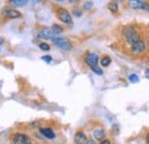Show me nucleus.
I'll return each mask as SVG.
<instances>
[{"label": "nucleus", "instance_id": "nucleus-1", "mask_svg": "<svg viewBox=\"0 0 149 144\" xmlns=\"http://www.w3.org/2000/svg\"><path fill=\"white\" fill-rule=\"evenodd\" d=\"M123 37L130 46L138 42V41H140V40H142L140 35L138 33V31L133 26H125L124 30H123Z\"/></svg>", "mask_w": 149, "mask_h": 144}, {"label": "nucleus", "instance_id": "nucleus-2", "mask_svg": "<svg viewBox=\"0 0 149 144\" xmlns=\"http://www.w3.org/2000/svg\"><path fill=\"white\" fill-rule=\"evenodd\" d=\"M56 15H57V17H58V19H60L61 22H63V23H65V24H68V25H71V24H72V17H71L70 13H69L65 8L58 7V8L56 9Z\"/></svg>", "mask_w": 149, "mask_h": 144}, {"label": "nucleus", "instance_id": "nucleus-3", "mask_svg": "<svg viewBox=\"0 0 149 144\" xmlns=\"http://www.w3.org/2000/svg\"><path fill=\"white\" fill-rule=\"evenodd\" d=\"M52 41L53 44L57 46L58 48L61 49H64V51H71L72 48V45L70 44V41L65 38H58V37H53L52 38Z\"/></svg>", "mask_w": 149, "mask_h": 144}, {"label": "nucleus", "instance_id": "nucleus-4", "mask_svg": "<svg viewBox=\"0 0 149 144\" xmlns=\"http://www.w3.org/2000/svg\"><path fill=\"white\" fill-rule=\"evenodd\" d=\"M12 142L13 144H32V141L30 140L29 136H26L25 134H21V133H16L13 135Z\"/></svg>", "mask_w": 149, "mask_h": 144}, {"label": "nucleus", "instance_id": "nucleus-5", "mask_svg": "<svg viewBox=\"0 0 149 144\" xmlns=\"http://www.w3.org/2000/svg\"><path fill=\"white\" fill-rule=\"evenodd\" d=\"M145 49H146V44H145L143 40H140V41H138V42H135V44H133V45L130 46L131 53L134 55L142 54L145 52Z\"/></svg>", "mask_w": 149, "mask_h": 144}, {"label": "nucleus", "instance_id": "nucleus-6", "mask_svg": "<svg viewBox=\"0 0 149 144\" xmlns=\"http://www.w3.org/2000/svg\"><path fill=\"white\" fill-rule=\"evenodd\" d=\"M85 63L91 66V68H94V66H97V62H99V56L94 53H87L85 55V58H84Z\"/></svg>", "mask_w": 149, "mask_h": 144}, {"label": "nucleus", "instance_id": "nucleus-7", "mask_svg": "<svg viewBox=\"0 0 149 144\" xmlns=\"http://www.w3.org/2000/svg\"><path fill=\"white\" fill-rule=\"evenodd\" d=\"M129 3H130V6L133 9H146V10H149V2H146V1L134 0V1H130Z\"/></svg>", "mask_w": 149, "mask_h": 144}, {"label": "nucleus", "instance_id": "nucleus-8", "mask_svg": "<svg viewBox=\"0 0 149 144\" xmlns=\"http://www.w3.org/2000/svg\"><path fill=\"white\" fill-rule=\"evenodd\" d=\"M88 141H90V140H88L87 136L84 134V132L79 130V132H77V133L74 134V143L76 144H87Z\"/></svg>", "mask_w": 149, "mask_h": 144}, {"label": "nucleus", "instance_id": "nucleus-9", "mask_svg": "<svg viewBox=\"0 0 149 144\" xmlns=\"http://www.w3.org/2000/svg\"><path fill=\"white\" fill-rule=\"evenodd\" d=\"M2 15L7 18H17L21 17V13L15 10V9H9V8H6L2 10Z\"/></svg>", "mask_w": 149, "mask_h": 144}, {"label": "nucleus", "instance_id": "nucleus-10", "mask_svg": "<svg viewBox=\"0 0 149 144\" xmlns=\"http://www.w3.org/2000/svg\"><path fill=\"white\" fill-rule=\"evenodd\" d=\"M39 132L41 133V135H44V136L47 137L48 140L55 138V133H54L53 129H51V128H40Z\"/></svg>", "mask_w": 149, "mask_h": 144}, {"label": "nucleus", "instance_id": "nucleus-11", "mask_svg": "<svg viewBox=\"0 0 149 144\" xmlns=\"http://www.w3.org/2000/svg\"><path fill=\"white\" fill-rule=\"evenodd\" d=\"M93 136L95 140H104L106 136V130L104 129H95L93 132Z\"/></svg>", "mask_w": 149, "mask_h": 144}, {"label": "nucleus", "instance_id": "nucleus-12", "mask_svg": "<svg viewBox=\"0 0 149 144\" xmlns=\"http://www.w3.org/2000/svg\"><path fill=\"white\" fill-rule=\"evenodd\" d=\"M110 63H111V58H110L109 56H103V57L101 58V65H102L103 68L109 66Z\"/></svg>", "mask_w": 149, "mask_h": 144}, {"label": "nucleus", "instance_id": "nucleus-13", "mask_svg": "<svg viewBox=\"0 0 149 144\" xmlns=\"http://www.w3.org/2000/svg\"><path fill=\"white\" fill-rule=\"evenodd\" d=\"M108 9L112 12V13H117V10H118V5H117V2H115V1H110L109 3H108Z\"/></svg>", "mask_w": 149, "mask_h": 144}, {"label": "nucleus", "instance_id": "nucleus-14", "mask_svg": "<svg viewBox=\"0 0 149 144\" xmlns=\"http://www.w3.org/2000/svg\"><path fill=\"white\" fill-rule=\"evenodd\" d=\"M51 30H52V32H53V33L58 35V33H61V32L63 31V28H62L61 25H58V24H53V25H52V28H51Z\"/></svg>", "mask_w": 149, "mask_h": 144}, {"label": "nucleus", "instance_id": "nucleus-15", "mask_svg": "<svg viewBox=\"0 0 149 144\" xmlns=\"http://www.w3.org/2000/svg\"><path fill=\"white\" fill-rule=\"evenodd\" d=\"M53 32H52V30H44V31H41V32H39V36L42 37V38H53Z\"/></svg>", "mask_w": 149, "mask_h": 144}, {"label": "nucleus", "instance_id": "nucleus-16", "mask_svg": "<svg viewBox=\"0 0 149 144\" xmlns=\"http://www.w3.org/2000/svg\"><path fill=\"white\" fill-rule=\"evenodd\" d=\"M13 6H23V5H25L26 3V1L25 0H12V1H9Z\"/></svg>", "mask_w": 149, "mask_h": 144}, {"label": "nucleus", "instance_id": "nucleus-17", "mask_svg": "<svg viewBox=\"0 0 149 144\" xmlns=\"http://www.w3.org/2000/svg\"><path fill=\"white\" fill-rule=\"evenodd\" d=\"M39 48H40L41 51H46V52L51 49L49 45H48V44H46V42H40V44H39Z\"/></svg>", "mask_w": 149, "mask_h": 144}, {"label": "nucleus", "instance_id": "nucleus-18", "mask_svg": "<svg viewBox=\"0 0 149 144\" xmlns=\"http://www.w3.org/2000/svg\"><path fill=\"white\" fill-rule=\"evenodd\" d=\"M129 80L132 84H136V82H139V77L136 74H131L130 77H129Z\"/></svg>", "mask_w": 149, "mask_h": 144}, {"label": "nucleus", "instance_id": "nucleus-19", "mask_svg": "<svg viewBox=\"0 0 149 144\" xmlns=\"http://www.w3.org/2000/svg\"><path fill=\"white\" fill-rule=\"evenodd\" d=\"M91 70H92L93 72H95L96 74H100V75H101V74H103V71H102V70H101L99 66H94V68H91Z\"/></svg>", "mask_w": 149, "mask_h": 144}, {"label": "nucleus", "instance_id": "nucleus-20", "mask_svg": "<svg viewBox=\"0 0 149 144\" xmlns=\"http://www.w3.org/2000/svg\"><path fill=\"white\" fill-rule=\"evenodd\" d=\"M41 60L45 61L46 63H51V62H52V56H49V55H45V56L41 57Z\"/></svg>", "mask_w": 149, "mask_h": 144}, {"label": "nucleus", "instance_id": "nucleus-21", "mask_svg": "<svg viewBox=\"0 0 149 144\" xmlns=\"http://www.w3.org/2000/svg\"><path fill=\"white\" fill-rule=\"evenodd\" d=\"M92 6H93V2H92V1H87V2H85V5H84V8L87 10V9H90Z\"/></svg>", "mask_w": 149, "mask_h": 144}, {"label": "nucleus", "instance_id": "nucleus-22", "mask_svg": "<svg viewBox=\"0 0 149 144\" xmlns=\"http://www.w3.org/2000/svg\"><path fill=\"white\" fill-rule=\"evenodd\" d=\"M100 144H111V143H110V140H108V138H104V140H103V141H102V142H101Z\"/></svg>", "mask_w": 149, "mask_h": 144}, {"label": "nucleus", "instance_id": "nucleus-23", "mask_svg": "<svg viewBox=\"0 0 149 144\" xmlns=\"http://www.w3.org/2000/svg\"><path fill=\"white\" fill-rule=\"evenodd\" d=\"M146 141H147V143L149 144V132H148V134L146 135Z\"/></svg>", "mask_w": 149, "mask_h": 144}, {"label": "nucleus", "instance_id": "nucleus-24", "mask_svg": "<svg viewBox=\"0 0 149 144\" xmlns=\"http://www.w3.org/2000/svg\"><path fill=\"white\" fill-rule=\"evenodd\" d=\"M87 144H96V143H95V141H88Z\"/></svg>", "mask_w": 149, "mask_h": 144}, {"label": "nucleus", "instance_id": "nucleus-25", "mask_svg": "<svg viewBox=\"0 0 149 144\" xmlns=\"http://www.w3.org/2000/svg\"><path fill=\"white\" fill-rule=\"evenodd\" d=\"M2 42H3V39H2V38H0V44H2Z\"/></svg>", "mask_w": 149, "mask_h": 144}, {"label": "nucleus", "instance_id": "nucleus-26", "mask_svg": "<svg viewBox=\"0 0 149 144\" xmlns=\"http://www.w3.org/2000/svg\"><path fill=\"white\" fill-rule=\"evenodd\" d=\"M148 73H149V70H148Z\"/></svg>", "mask_w": 149, "mask_h": 144}]
</instances>
